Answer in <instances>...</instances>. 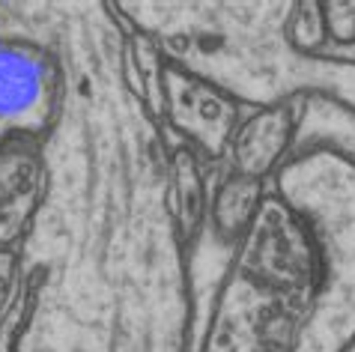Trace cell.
I'll return each instance as SVG.
<instances>
[{"label":"cell","instance_id":"1","mask_svg":"<svg viewBox=\"0 0 355 352\" xmlns=\"http://www.w3.org/2000/svg\"><path fill=\"white\" fill-rule=\"evenodd\" d=\"M54 54L0 352H191L180 170L132 39L87 15L57 30Z\"/></svg>","mask_w":355,"mask_h":352}]
</instances>
